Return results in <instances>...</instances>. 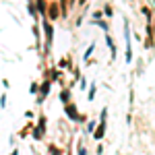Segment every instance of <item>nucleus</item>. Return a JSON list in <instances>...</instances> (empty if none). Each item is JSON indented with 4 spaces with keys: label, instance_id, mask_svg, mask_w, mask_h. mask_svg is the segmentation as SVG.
Returning a JSON list of instances; mask_svg holds the SVG:
<instances>
[{
    "label": "nucleus",
    "instance_id": "nucleus-9",
    "mask_svg": "<svg viewBox=\"0 0 155 155\" xmlns=\"http://www.w3.org/2000/svg\"><path fill=\"white\" fill-rule=\"evenodd\" d=\"M60 97H62V101H68V91H62V95H60Z\"/></svg>",
    "mask_w": 155,
    "mask_h": 155
},
{
    "label": "nucleus",
    "instance_id": "nucleus-1",
    "mask_svg": "<svg viewBox=\"0 0 155 155\" xmlns=\"http://www.w3.org/2000/svg\"><path fill=\"white\" fill-rule=\"evenodd\" d=\"M44 31H46V46H52V39H54V31H52V25H50V21H44Z\"/></svg>",
    "mask_w": 155,
    "mask_h": 155
},
{
    "label": "nucleus",
    "instance_id": "nucleus-3",
    "mask_svg": "<svg viewBox=\"0 0 155 155\" xmlns=\"http://www.w3.org/2000/svg\"><path fill=\"white\" fill-rule=\"evenodd\" d=\"M44 128H46V118L41 116V118H39V126H37V130L33 132V134H35V137H41V134H44Z\"/></svg>",
    "mask_w": 155,
    "mask_h": 155
},
{
    "label": "nucleus",
    "instance_id": "nucleus-7",
    "mask_svg": "<svg viewBox=\"0 0 155 155\" xmlns=\"http://www.w3.org/2000/svg\"><path fill=\"white\" fill-rule=\"evenodd\" d=\"M48 91H50V79H48V81H46V83H44V85H41V97L46 95Z\"/></svg>",
    "mask_w": 155,
    "mask_h": 155
},
{
    "label": "nucleus",
    "instance_id": "nucleus-11",
    "mask_svg": "<svg viewBox=\"0 0 155 155\" xmlns=\"http://www.w3.org/2000/svg\"><path fill=\"white\" fill-rule=\"evenodd\" d=\"M79 2H81V4H85V2H87V0H79Z\"/></svg>",
    "mask_w": 155,
    "mask_h": 155
},
{
    "label": "nucleus",
    "instance_id": "nucleus-2",
    "mask_svg": "<svg viewBox=\"0 0 155 155\" xmlns=\"http://www.w3.org/2000/svg\"><path fill=\"white\" fill-rule=\"evenodd\" d=\"M60 15H62V11H60V6L56 4V2H52V4L48 6V19H52V21H54V19H58Z\"/></svg>",
    "mask_w": 155,
    "mask_h": 155
},
{
    "label": "nucleus",
    "instance_id": "nucleus-10",
    "mask_svg": "<svg viewBox=\"0 0 155 155\" xmlns=\"http://www.w3.org/2000/svg\"><path fill=\"white\" fill-rule=\"evenodd\" d=\"M66 64L71 66V60H68V58H64V60H62V62H60V66H66Z\"/></svg>",
    "mask_w": 155,
    "mask_h": 155
},
{
    "label": "nucleus",
    "instance_id": "nucleus-4",
    "mask_svg": "<svg viewBox=\"0 0 155 155\" xmlns=\"http://www.w3.org/2000/svg\"><path fill=\"white\" fill-rule=\"evenodd\" d=\"M66 114H68L72 120H79V116H77V112H74V106H72V104H68V106H66Z\"/></svg>",
    "mask_w": 155,
    "mask_h": 155
},
{
    "label": "nucleus",
    "instance_id": "nucleus-5",
    "mask_svg": "<svg viewBox=\"0 0 155 155\" xmlns=\"http://www.w3.org/2000/svg\"><path fill=\"white\" fill-rule=\"evenodd\" d=\"M104 132H106V128H104V122H101V124H99V128L93 132V137H95V139H101V137H104Z\"/></svg>",
    "mask_w": 155,
    "mask_h": 155
},
{
    "label": "nucleus",
    "instance_id": "nucleus-6",
    "mask_svg": "<svg viewBox=\"0 0 155 155\" xmlns=\"http://www.w3.org/2000/svg\"><path fill=\"white\" fill-rule=\"evenodd\" d=\"M60 11L62 15H68V0H60Z\"/></svg>",
    "mask_w": 155,
    "mask_h": 155
},
{
    "label": "nucleus",
    "instance_id": "nucleus-8",
    "mask_svg": "<svg viewBox=\"0 0 155 155\" xmlns=\"http://www.w3.org/2000/svg\"><path fill=\"white\" fill-rule=\"evenodd\" d=\"M37 8H39V12H41V15H44V12H48L46 4H44V0H37Z\"/></svg>",
    "mask_w": 155,
    "mask_h": 155
}]
</instances>
